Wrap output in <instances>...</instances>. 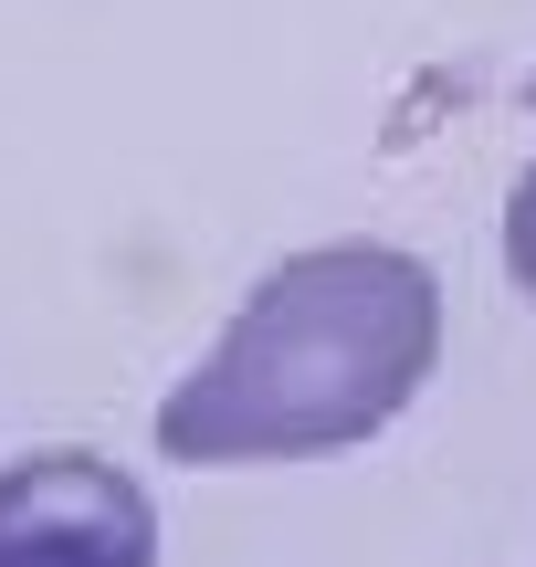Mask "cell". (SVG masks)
<instances>
[{"mask_svg": "<svg viewBox=\"0 0 536 567\" xmlns=\"http://www.w3.org/2000/svg\"><path fill=\"white\" fill-rule=\"evenodd\" d=\"M526 95H536V84H526Z\"/></svg>", "mask_w": 536, "mask_h": 567, "instance_id": "cell-4", "label": "cell"}, {"mask_svg": "<svg viewBox=\"0 0 536 567\" xmlns=\"http://www.w3.org/2000/svg\"><path fill=\"white\" fill-rule=\"evenodd\" d=\"M505 284L536 305V158L516 168V189H505Z\"/></svg>", "mask_w": 536, "mask_h": 567, "instance_id": "cell-3", "label": "cell"}, {"mask_svg": "<svg viewBox=\"0 0 536 567\" xmlns=\"http://www.w3.org/2000/svg\"><path fill=\"white\" fill-rule=\"evenodd\" d=\"M442 368V274L400 243L285 252L158 400V452L189 473L358 452Z\"/></svg>", "mask_w": 536, "mask_h": 567, "instance_id": "cell-1", "label": "cell"}, {"mask_svg": "<svg viewBox=\"0 0 536 567\" xmlns=\"http://www.w3.org/2000/svg\"><path fill=\"white\" fill-rule=\"evenodd\" d=\"M0 567H158V505L105 452L0 463Z\"/></svg>", "mask_w": 536, "mask_h": 567, "instance_id": "cell-2", "label": "cell"}]
</instances>
